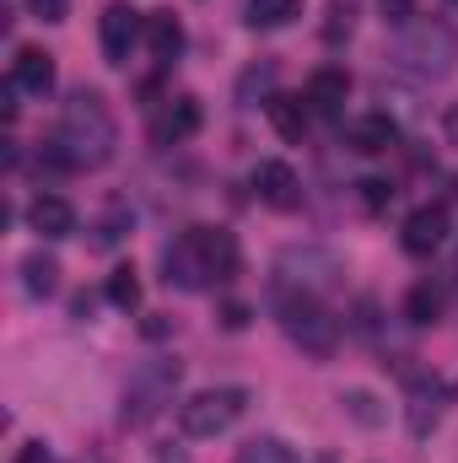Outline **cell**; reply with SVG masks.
I'll return each mask as SVG.
<instances>
[{
  "mask_svg": "<svg viewBox=\"0 0 458 463\" xmlns=\"http://www.w3.org/2000/svg\"><path fill=\"white\" fill-rule=\"evenodd\" d=\"M167 286L178 291H205V286H227L243 269L237 259V237L222 227H189L173 248H167Z\"/></svg>",
  "mask_w": 458,
  "mask_h": 463,
  "instance_id": "cell-1",
  "label": "cell"
},
{
  "mask_svg": "<svg viewBox=\"0 0 458 463\" xmlns=\"http://www.w3.org/2000/svg\"><path fill=\"white\" fill-rule=\"evenodd\" d=\"M114 146H119V124L109 114V103L92 87L71 92V103L60 114V140H54L60 162L65 167H103L114 156Z\"/></svg>",
  "mask_w": 458,
  "mask_h": 463,
  "instance_id": "cell-2",
  "label": "cell"
},
{
  "mask_svg": "<svg viewBox=\"0 0 458 463\" xmlns=\"http://www.w3.org/2000/svg\"><path fill=\"white\" fill-rule=\"evenodd\" d=\"M388 60H394V71H405L415 81H443L458 71V33L443 16H410L394 33Z\"/></svg>",
  "mask_w": 458,
  "mask_h": 463,
  "instance_id": "cell-3",
  "label": "cell"
},
{
  "mask_svg": "<svg viewBox=\"0 0 458 463\" xmlns=\"http://www.w3.org/2000/svg\"><path fill=\"white\" fill-rule=\"evenodd\" d=\"M275 318H281L286 340L302 350V355H313V361H329L340 350V318L313 291H297V286L275 280Z\"/></svg>",
  "mask_w": 458,
  "mask_h": 463,
  "instance_id": "cell-4",
  "label": "cell"
},
{
  "mask_svg": "<svg viewBox=\"0 0 458 463\" xmlns=\"http://www.w3.org/2000/svg\"><path fill=\"white\" fill-rule=\"evenodd\" d=\"M275 269H281L286 286L313 291V297H324V291L345 286V259L335 253V248H319V242H291V248H281Z\"/></svg>",
  "mask_w": 458,
  "mask_h": 463,
  "instance_id": "cell-5",
  "label": "cell"
},
{
  "mask_svg": "<svg viewBox=\"0 0 458 463\" xmlns=\"http://www.w3.org/2000/svg\"><path fill=\"white\" fill-rule=\"evenodd\" d=\"M243 410H248V393L243 388H205V393H195V399L178 404V426H184V437L205 442V437L232 431L243 420Z\"/></svg>",
  "mask_w": 458,
  "mask_h": 463,
  "instance_id": "cell-6",
  "label": "cell"
},
{
  "mask_svg": "<svg viewBox=\"0 0 458 463\" xmlns=\"http://www.w3.org/2000/svg\"><path fill=\"white\" fill-rule=\"evenodd\" d=\"M178 361H146L135 377H129V388H124V426H146V420H157L167 404H173V388H178Z\"/></svg>",
  "mask_w": 458,
  "mask_h": 463,
  "instance_id": "cell-7",
  "label": "cell"
},
{
  "mask_svg": "<svg viewBox=\"0 0 458 463\" xmlns=\"http://www.w3.org/2000/svg\"><path fill=\"white\" fill-rule=\"evenodd\" d=\"M98 33H103V60H109V65H129V49L140 43L146 22H140V11H135V5H109Z\"/></svg>",
  "mask_w": 458,
  "mask_h": 463,
  "instance_id": "cell-8",
  "label": "cell"
},
{
  "mask_svg": "<svg viewBox=\"0 0 458 463\" xmlns=\"http://www.w3.org/2000/svg\"><path fill=\"white\" fill-rule=\"evenodd\" d=\"M253 189L270 211H297L302 205V178L291 173V162H259L253 167Z\"/></svg>",
  "mask_w": 458,
  "mask_h": 463,
  "instance_id": "cell-9",
  "label": "cell"
},
{
  "mask_svg": "<svg viewBox=\"0 0 458 463\" xmlns=\"http://www.w3.org/2000/svg\"><path fill=\"white\" fill-rule=\"evenodd\" d=\"M11 92H27V98H43V92H54V54L49 49H16V60H11Z\"/></svg>",
  "mask_w": 458,
  "mask_h": 463,
  "instance_id": "cell-10",
  "label": "cell"
},
{
  "mask_svg": "<svg viewBox=\"0 0 458 463\" xmlns=\"http://www.w3.org/2000/svg\"><path fill=\"white\" fill-rule=\"evenodd\" d=\"M443 237H448V211L443 205H421L405 232H399V242H405V253H415V259H432L437 248H443Z\"/></svg>",
  "mask_w": 458,
  "mask_h": 463,
  "instance_id": "cell-11",
  "label": "cell"
},
{
  "mask_svg": "<svg viewBox=\"0 0 458 463\" xmlns=\"http://www.w3.org/2000/svg\"><path fill=\"white\" fill-rule=\"evenodd\" d=\"M394 140H399V124L388 114H361V118L345 124V146L361 151V156H377V151H388Z\"/></svg>",
  "mask_w": 458,
  "mask_h": 463,
  "instance_id": "cell-12",
  "label": "cell"
},
{
  "mask_svg": "<svg viewBox=\"0 0 458 463\" xmlns=\"http://www.w3.org/2000/svg\"><path fill=\"white\" fill-rule=\"evenodd\" d=\"M27 227L43 232V237H71V232H76V211H71V200H60V194H38V200L27 205Z\"/></svg>",
  "mask_w": 458,
  "mask_h": 463,
  "instance_id": "cell-13",
  "label": "cell"
},
{
  "mask_svg": "<svg viewBox=\"0 0 458 463\" xmlns=\"http://www.w3.org/2000/svg\"><path fill=\"white\" fill-rule=\"evenodd\" d=\"M146 43H151L157 65H173V60L184 54V22H178L173 11H151V16H146Z\"/></svg>",
  "mask_w": 458,
  "mask_h": 463,
  "instance_id": "cell-14",
  "label": "cell"
},
{
  "mask_svg": "<svg viewBox=\"0 0 458 463\" xmlns=\"http://www.w3.org/2000/svg\"><path fill=\"white\" fill-rule=\"evenodd\" d=\"M345 98H350V76H345V71H335V65L313 71V81H308V109H319V114H340Z\"/></svg>",
  "mask_w": 458,
  "mask_h": 463,
  "instance_id": "cell-15",
  "label": "cell"
},
{
  "mask_svg": "<svg viewBox=\"0 0 458 463\" xmlns=\"http://www.w3.org/2000/svg\"><path fill=\"white\" fill-rule=\"evenodd\" d=\"M200 103H195V98H178V103H167V114L157 118V129H151V135H157V146H167V140H189V135H195V129H200Z\"/></svg>",
  "mask_w": 458,
  "mask_h": 463,
  "instance_id": "cell-16",
  "label": "cell"
},
{
  "mask_svg": "<svg viewBox=\"0 0 458 463\" xmlns=\"http://www.w3.org/2000/svg\"><path fill=\"white\" fill-rule=\"evenodd\" d=\"M264 109H270V124H275L281 140H302L308 135V103L302 98H270Z\"/></svg>",
  "mask_w": 458,
  "mask_h": 463,
  "instance_id": "cell-17",
  "label": "cell"
},
{
  "mask_svg": "<svg viewBox=\"0 0 458 463\" xmlns=\"http://www.w3.org/2000/svg\"><path fill=\"white\" fill-rule=\"evenodd\" d=\"M54 286H60V264L49 253H27L22 259V291L27 297H54Z\"/></svg>",
  "mask_w": 458,
  "mask_h": 463,
  "instance_id": "cell-18",
  "label": "cell"
},
{
  "mask_svg": "<svg viewBox=\"0 0 458 463\" xmlns=\"http://www.w3.org/2000/svg\"><path fill=\"white\" fill-rule=\"evenodd\" d=\"M437 313H443V291L432 286V280H421V286H410V297H405V318L410 324H437Z\"/></svg>",
  "mask_w": 458,
  "mask_h": 463,
  "instance_id": "cell-19",
  "label": "cell"
},
{
  "mask_svg": "<svg viewBox=\"0 0 458 463\" xmlns=\"http://www.w3.org/2000/svg\"><path fill=\"white\" fill-rule=\"evenodd\" d=\"M302 16V0H248V22L253 27H286Z\"/></svg>",
  "mask_w": 458,
  "mask_h": 463,
  "instance_id": "cell-20",
  "label": "cell"
},
{
  "mask_svg": "<svg viewBox=\"0 0 458 463\" xmlns=\"http://www.w3.org/2000/svg\"><path fill=\"white\" fill-rule=\"evenodd\" d=\"M109 302H114L119 313H135L140 307V275L129 264H119L114 275H109Z\"/></svg>",
  "mask_w": 458,
  "mask_h": 463,
  "instance_id": "cell-21",
  "label": "cell"
},
{
  "mask_svg": "<svg viewBox=\"0 0 458 463\" xmlns=\"http://www.w3.org/2000/svg\"><path fill=\"white\" fill-rule=\"evenodd\" d=\"M243 463H297V453L286 442H275V437H253L243 448Z\"/></svg>",
  "mask_w": 458,
  "mask_h": 463,
  "instance_id": "cell-22",
  "label": "cell"
},
{
  "mask_svg": "<svg viewBox=\"0 0 458 463\" xmlns=\"http://www.w3.org/2000/svg\"><path fill=\"white\" fill-rule=\"evenodd\" d=\"M340 404L350 410V420H356V426H383V410H377V399H372V393L350 388V393H345Z\"/></svg>",
  "mask_w": 458,
  "mask_h": 463,
  "instance_id": "cell-23",
  "label": "cell"
},
{
  "mask_svg": "<svg viewBox=\"0 0 458 463\" xmlns=\"http://www.w3.org/2000/svg\"><path fill=\"white\" fill-rule=\"evenodd\" d=\"M432 426H437V393H426V388H421V393H415V404H410V431H415V437H426Z\"/></svg>",
  "mask_w": 458,
  "mask_h": 463,
  "instance_id": "cell-24",
  "label": "cell"
},
{
  "mask_svg": "<svg viewBox=\"0 0 458 463\" xmlns=\"http://www.w3.org/2000/svg\"><path fill=\"white\" fill-rule=\"evenodd\" d=\"M270 87H275V65H253V71L237 81V98L253 103V92H270Z\"/></svg>",
  "mask_w": 458,
  "mask_h": 463,
  "instance_id": "cell-25",
  "label": "cell"
},
{
  "mask_svg": "<svg viewBox=\"0 0 458 463\" xmlns=\"http://www.w3.org/2000/svg\"><path fill=\"white\" fill-rule=\"evenodd\" d=\"M350 27H356V11H350L345 0H335V5H329V22H324V38L340 43V38H350Z\"/></svg>",
  "mask_w": 458,
  "mask_h": 463,
  "instance_id": "cell-26",
  "label": "cell"
},
{
  "mask_svg": "<svg viewBox=\"0 0 458 463\" xmlns=\"http://www.w3.org/2000/svg\"><path fill=\"white\" fill-rule=\"evenodd\" d=\"M394 200V184H383V178H361V205L367 211H383Z\"/></svg>",
  "mask_w": 458,
  "mask_h": 463,
  "instance_id": "cell-27",
  "label": "cell"
},
{
  "mask_svg": "<svg viewBox=\"0 0 458 463\" xmlns=\"http://www.w3.org/2000/svg\"><path fill=\"white\" fill-rule=\"evenodd\" d=\"M124 232H129V216H124V211L103 216V222H98V248H114V242L124 237Z\"/></svg>",
  "mask_w": 458,
  "mask_h": 463,
  "instance_id": "cell-28",
  "label": "cell"
},
{
  "mask_svg": "<svg viewBox=\"0 0 458 463\" xmlns=\"http://www.w3.org/2000/svg\"><path fill=\"white\" fill-rule=\"evenodd\" d=\"M33 5V16H43V22H65V5L71 0H27Z\"/></svg>",
  "mask_w": 458,
  "mask_h": 463,
  "instance_id": "cell-29",
  "label": "cell"
},
{
  "mask_svg": "<svg viewBox=\"0 0 458 463\" xmlns=\"http://www.w3.org/2000/svg\"><path fill=\"white\" fill-rule=\"evenodd\" d=\"M140 329H146V340H167V335H173V318H162V313H151V318H146Z\"/></svg>",
  "mask_w": 458,
  "mask_h": 463,
  "instance_id": "cell-30",
  "label": "cell"
},
{
  "mask_svg": "<svg viewBox=\"0 0 458 463\" xmlns=\"http://www.w3.org/2000/svg\"><path fill=\"white\" fill-rule=\"evenodd\" d=\"M222 324H227V329H248V307H243V302H227Z\"/></svg>",
  "mask_w": 458,
  "mask_h": 463,
  "instance_id": "cell-31",
  "label": "cell"
},
{
  "mask_svg": "<svg viewBox=\"0 0 458 463\" xmlns=\"http://www.w3.org/2000/svg\"><path fill=\"white\" fill-rule=\"evenodd\" d=\"M383 11H388V22H394V27H405V22H410V0H383Z\"/></svg>",
  "mask_w": 458,
  "mask_h": 463,
  "instance_id": "cell-32",
  "label": "cell"
},
{
  "mask_svg": "<svg viewBox=\"0 0 458 463\" xmlns=\"http://www.w3.org/2000/svg\"><path fill=\"white\" fill-rule=\"evenodd\" d=\"M162 463H189V458H184V453H173V458H167V453H162Z\"/></svg>",
  "mask_w": 458,
  "mask_h": 463,
  "instance_id": "cell-33",
  "label": "cell"
},
{
  "mask_svg": "<svg viewBox=\"0 0 458 463\" xmlns=\"http://www.w3.org/2000/svg\"><path fill=\"white\" fill-rule=\"evenodd\" d=\"M448 129H453V135H458V109H453V114H448Z\"/></svg>",
  "mask_w": 458,
  "mask_h": 463,
  "instance_id": "cell-34",
  "label": "cell"
},
{
  "mask_svg": "<svg viewBox=\"0 0 458 463\" xmlns=\"http://www.w3.org/2000/svg\"><path fill=\"white\" fill-rule=\"evenodd\" d=\"M453 5H458V0H453Z\"/></svg>",
  "mask_w": 458,
  "mask_h": 463,
  "instance_id": "cell-35",
  "label": "cell"
}]
</instances>
